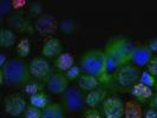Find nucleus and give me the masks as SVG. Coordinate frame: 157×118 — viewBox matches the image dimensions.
I'll return each mask as SVG.
<instances>
[{
	"mask_svg": "<svg viewBox=\"0 0 157 118\" xmlns=\"http://www.w3.org/2000/svg\"><path fill=\"white\" fill-rule=\"evenodd\" d=\"M144 118H157V111L150 108L144 112Z\"/></svg>",
	"mask_w": 157,
	"mask_h": 118,
	"instance_id": "nucleus-32",
	"label": "nucleus"
},
{
	"mask_svg": "<svg viewBox=\"0 0 157 118\" xmlns=\"http://www.w3.org/2000/svg\"><path fill=\"white\" fill-rule=\"evenodd\" d=\"M65 109L59 103H50L45 109L41 110V118H64Z\"/></svg>",
	"mask_w": 157,
	"mask_h": 118,
	"instance_id": "nucleus-16",
	"label": "nucleus"
},
{
	"mask_svg": "<svg viewBox=\"0 0 157 118\" xmlns=\"http://www.w3.org/2000/svg\"><path fill=\"white\" fill-rule=\"evenodd\" d=\"M84 118H103L102 113L96 109H87L84 113Z\"/></svg>",
	"mask_w": 157,
	"mask_h": 118,
	"instance_id": "nucleus-30",
	"label": "nucleus"
},
{
	"mask_svg": "<svg viewBox=\"0 0 157 118\" xmlns=\"http://www.w3.org/2000/svg\"><path fill=\"white\" fill-rule=\"evenodd\" d=\"M105 99H106V90L98 87L85 96V104L90 109H96L98 105L103 104Z\"/></svg>",
	"mask_w": 157,
	"mask_h": 118,
	"instance_id": "nucleus-15",
	"label": "nucleus"
},
{
	"mask_svg": "<svg viewBox=\"0 0 157 118\" xmlns=\"http://www.w3.org/2000/svg\"><path fill=\"white\" fill-rule=\"evenodd\" d=\"M31 73L29 64L23 59H8L2 67H0V82L8 86H25L31 82Z\"/></svg>",
	"mask_w": 157,
	"mask_h": 118,
	"instance_id": "nucleus-1",
	"label": "nucleus"
},
{
	"mask_svg": "<svg viewBox=\"0 0 157 118\" xmlns=\"http://www.w3.org/2000/svg\"><path fill=\"white\" fill-rule=\"evenodd\" d=\"M7 62H8V59H7V57H6V55H5V53H0V67H2Z\"/></svg>",
	"mask_w": 157,
	"mask_h": 118,
	"instance_id": "nucleus-34",
	"label": "nucleus"
},
{
	"mask_svg": "<svg viewBox=\"0 0 157 118\" xmlns=\"http://www.w3.org/2000/svg\"><path fill=\"white\" fill-rule=\"evenodd\" d=\"M8 25L19 32H31L32 26L21 16H13L8 19Z\"/></svg>",
	"mask_w": 157,
	"mask_h": 118,
	"instance_id": "nucleus-20",
	"label": "nucleus"
},
{
	"mask_svg": "<svg viewBox=\"0 0 157 118\" xmlns=\"http://www.w3.org/2000/svg\"><path fill=\"white\" fill-rule=\"evenodd\" d=\"M152 52L150 50L148 45H137L135 47V51L131 57V62L130 63L134 64L137 67H144L147 66L149 62L152 58Z\"/></svg>",
	"mask_w": 157,
	"mask_h": 118,
	"instance_id": "nucleus-11",
	"label": "nucleus"
},
{
	"mask_svg": "<svg viewBox=\"0 0 157 118\" xmlns=\"http://www.w3.org/2000/svg\"><path fill=\"white\" fill-rule=\"evenodd\" d=\"M55 66L62 72H66L75 66V58L70 52H63L55 59Z\"/></svg>",
	"mask_w": 157,
	"mask_h": 118,
	"instance_id": "nucleus-18",
	"label": "nucleus"
},
{
	"mask_svg": "<svg viewBox=\"0 0 157 118\" xmlns=\"http://www.w3.org/2000/svg\"><path fill=\"white\" fill-rule=\"evenodd\" d=\"M148 47L151 50V52H152V53L157 52V38H152L151 40H149V43H148Z\"/></svg>",
	"mask_w": 157,
	"mask_h": 118,
	"instance_id": "nucleus-31",
	"label": "nucleus"
},
{
	"mask_svg": "<svg viewBox=\"0 0 157 118\" xmlns=\"http://www.w3.org/2000/svg\"><path fill=\"white\" fill-rule=\"evenodd\" d=\"M62 99H63L64 109L67 112L80 111L85 105V96L79 87L76 86L69 87L62 94Z\"/></svg>",
	"mask_w": 157,
	"mask_h": 118,
	"instance_id": "nucleus-3",
	"label": "nucleus"
},
{
	"mask_svg": "<svg viewBox=\"0 0 157 118\" xmlns=\"http://www.w3.org/2000/svg\"><path fill=\"white\" fill-rule=\"evenodd\" d=\"M17 41L16 33L10 29H1L0 31V47L8 48L13 46Z\"/></svg>",
	"mask_w": 157,
	"mask_h": 118,
	"instance_id": "nucleus-21",
	"label": "nucleus"
},
{
	"mask_svg": "<svg viewBox=\"0 0 157 118\" xmlns=\"http://www.w3.org/2000/svg\"><path fill=\"white\" fill-rule=\"evenodd\" d=\"M82 69H80V66H72L70 70H67L65 72V76H66V78L69 79V80H75V79L79 78L82 74Z\"/></svg>",
	"mask_w": 157,
	"mask_h": 118,
	"instance_id": "nucleus-27",
	"label": "nucleus"
},
{
	"mask_svg": "<svg viewBox=\"0 0 157 118\" xmlns=\"http://www.w3.org/2000/svg\"><path fill=\"white\" fill-rule=\"evenodd\" d=\"M104 53L106 57V63H108V71L109 73L113 72V71H117L122 65H124L125 60L123 59V57L121 55V52L118 51L117 46L115 44V41L112 38L108 40L106 45L104 47Z\"/></svg>",
	"mask_w": 157,
	"mask_h": 118,
	"instance_id": "nucleus-6",
	"label": "nucleus"
},
{
	"mask_svg": "<svg viewBox=\"0 0 157 118\" xmlns=\"http://www.w3.org/2000/svg\"><path fill=\"white\" fill-rule=\"evenodd\" d=\"M27 106L29 105L24 99V97L18 93L10 94L5 98V111L12 117H18L20 115H24Z\"/></svg>",
	"mask_w": 157,
	"mask_h": 118,
	"instance_id": "nucleus-9",
	"label": "nucleus"
},
{
	"mask_svg": "<svg viewBox=\"0 0 157 118\" xmlns=\"http://www.w3.org/2000/svg\"><path fill=\"white\" fill-rule=\"evenodd\" d=\"M150 106H151V109L157 111V93L154 94L151 97V99H150Z\"/></svg>",
	"mask_w": 157,
	"mask_h": 118,
	"instance_id": "nucleus-33",
	"label": "nucleus"
},
{
	"mask_svg": "<svg viewBox=\"0 0 157 118\" xmlns=\"http://www.w3.org/2000/svg\"><path fill=\"white\" fill-rule=\"evenodd\" d=\"M24 118H41V110L30 105L24 112Z\"/></svg>",
	"mask_w": 157,
	"mask_h": 118,
	"instance_id": "nucleus-26",
	"label": "nucleus"
},
{
	"mask_svg": "<svg viewBox=\"0 0 157 118\" xmlns=\"http://www.w3.org/2000/svg\"><path fill=\"white\" fill-rule=\"evenodd\" d=\"M112 39L115 41L118 51L121 52L123 59L125 60V63L129 64L131 62V57H132L136 45L131 40H129L128 38L123 37V36H115V37H112Z\"/></svg>",
	"mask_w": 157,
	"mask_h": 118,
	"instance_id": "nucleus-12",
	"label": "nucleus"
},
{
	"mask_svg": "<svg viewBox=\"0 0 157 118\" xmlns=\"http://www.w3.org/2000/svg\"><path fill=\"white\" fill-rule=\"evenodd\" d=\"M99 84H101L99 79L90 74H82L78 78V87L82 91L91 92L96 89H98Z\"/></svg>",
	"mask_w": 157,
	"mask_h": 118,
	"instance_id": "nucleus-17",
	"label": "nucleus"
},
{
	"mask_svg": "<svg viewBox=\"0 0 157 118\" xmlns=\"http://www.w3.org/2000/svg\"><path fill=\"white\" fill-rule=\"evenodd\" d=\"M41 89H43V85H41L40 83L31 80L29 84L25 85V92L27 94H30V97H31L33 94L38 93V92H41Z\"/></svg>",
	"mask_w": 157,
	"mask_h": 118,
	"instance_id": "nucleus-25",
	"label": "nucleus"
},
{
	"mask_svg": "<svg viewBox=\"0 0 157 118\" xmlns=\"http://www.w3.org/2000/svg\"><path fill=\"white\" fill-rule=\"evenodd\" d=\"M124 118H144V112L142 110L141 104L136 101L125 102Z\"/></svg>",
	"mask_w": 157,
	"mask_h": 118,
	"instance_id": "nucleus-19",
	"label": "nucleus"
},
{
	"mask_svg": "<svg viewBox=\"0 0 157 118\" xmlns=\"http://www.w3.org/2000/svg\"><path fill=\"white\" fill-rule=\"evenodd\" d=\"M31 52V41L29 38H21L17 44V53L20 58H25Z\"/></svg>",
	"mask_w": 157,
	"mask_h": 118,
	"instance_id": "nucleus-23",
	"label": "nucleus"
},
{
	"mask_svg": "<svg viewBox=\"0 0 157 118\" xmlns=\"http://www.w3.org/2000/svg\"><path fill=\"white\" fill-rule=\"evenodd\" d=\"M34 29L43 36H48L57 30V20L52 14H41L34 24Z\"/></svg>",
	"mask_w": 157,
	"mask_h": 118,
	"instance_id": "nucleus-10",
	"label": "nucleus"
},
{
	"mask_svg": "<svg viewBox=\"0 0 157 118\" xmlns=\"http://www.w3.org/2000/svg\"><path fill=\"white\" fill-rule=\"evenodd\" d=\"M50 99L47 97V94L45 92H38V93L33 94L30 97V105L34 106V108H38L40 110L45 109L47 105L50 104Z\"/></svg>",
	"mask_w": 157,
	"mask_h": 118,
	"instance_id": "nucleus-22",
	"label": "nucleus"
},
{
	"mask_svg": "<svg viewBox=\"0 0 157 118\" xmlns=\"http://www.w3.org/2000/svg\"><path fill=\"white\" fill-rule=\"evenodd\" d=\"M29 69H30L31 76L37 80L46 82L48 77L52 74V69L50 63L45 58H41V57L33 58L29 64Z\"/></svg>",
	"mask_w": 157,
	"mask_h": 118,
	"instance_id": "nucleus-7",
	"label": "nucleus"
},
{
	"mask_svg": "<svg viewBox=\"0 0 157 118\" xmlns=\"http://www.w3.org/2000/svg\"><path fill=\"white\" fill-rule=\"evenodd\" d=\"M45 87L52 94H63L70 87V80L66 78L65 73L56 72L45 82Z\"/></svg>",
	"mask_w": 157,
	"mask_h": 118,
	"instance_id": "nucleus-8",
	"label": "nucleus"
},
{
	"mask_svg": "<svg viewBox=\"0 0 157 118\" xmlns=\"http://www.w3.org/2000/svg\"><path fill=\"white\" fill-rule=\"evenodd\" d=\"M130 93L132 94V97H134L138 103L149 101V99H151V97L154 96L151 87L147 86V85L142 84V83H140V82L136 83V84H134V85L131 86Z\"/></svg>",
	"mask_w": 157,
	"mask_h": 118,
	"instance_id": "nucleus-14",
	"label": "nucleus"
},
{
	"mask_svg": "<svg viewBox=\"0 0 157 118\" xmlns=\"http://www.w3.org/2000/svg\"><path fill=\"white\" fill-rule=\"evenodd\" d=\"M60 53H63V45L59 39L50 37L44 41L41 48V55L44 58H57Z\"/></svg>",
	"mask_w": 157,
	"mask_h": 118,
	"instance_id": "nucleus-13",
	"label": "nucleus"
},
{
	"mask_svg": "<svg viewBox=\"0 0 157 118\" xmlns=\"http://www.w3.org/2000/svg\"><path fill=\"white\" fill-rule=\"evenodd\" d=\"M148 67V72H149L151 76H154L155 78H157V55H154L151 58V60L149 62V64L147 65Z\"/></svg>",
	"mask_w": 157,
	"mask_h": 118,
	"instance_id": "nucleus-28",
	"label": "nucleus"
},
{
	"mask_svg": "<svg viewBox=\"0 0 157 118\" xmlns=\"http://www.w3.org/2000/svg\"><path fill=\"white\" fill-rule=\"evenodd\" d=\"M141 78V72L137 66L129 63L122 65L117 71H115V80L118 85L123 87L132 86Z\"/></svg>",
	"mask_w": 157,
	"mask_h": 118,
	"instance_id": "nucleus-4",
	"label": "nucleus"
},
{
	"mask_svg": "<svg viewBox=\"0 0 157 118\" xmlns=\"http://www.w3.org/2000/svg\"><path fill=\"white\" fill-rule=\"evenodd\" d=\"M140 83L147 85L149 87H152L156 85V78L154 76H151L148 71H143L141 73V78H140Z\"/></svg>",
	"mask_w": 157,
	"mask_h": 118,
	"instance_id": "nucleus-24",
	"label": "nucleus"
},
{
	"mask_svg": "<svg viewBox=\"0 0 157 118\" xmlns=\"http://www.w3.org/2000/svg\"><path fill=\"white\" fill-rule=\"evenodd\" d=\"M80 69L84 74H90L106 83L110 80L106 57L102 50H90L80 57Z\"/></svg>",
	"mask_w": 157,
	"mask_h": 118,
	"instance_id": "nucleus-2",
	"label": "nucleus"
},
{
	"mask_svg": "<svg viewBox=\"0 0 157 118\" xmlns=\"http://www.w3.org/2000/svg\"><path fill=\"white\" fill-rule=\"evenodd\" d=\"M125 102L117 96L108 97L102 104V113L105 118H122L124 116Z\"/></svg>",
	"mask_w": 157,
	"mask_h": 118,
	"instance_id": "nucleus-5",
	"label": "nucleus"
},
{
	"mask_svg": "<svg viewBox=\"0 0 157 118\" xmlns=\"http://www.w3.org/2000/svg\"><path fill=\"white\" fill-rule=\"evenodd\" d=\"M60 29L65 33H71V32L75 30V25L70 20H64L63 23L60 24Z\"/></svg>",
	"mask_w": 157,
	"mask_h": 118,
	"instance_id": "nucleus-29",
	"label": "nucleus"
}]
</instances>
